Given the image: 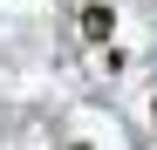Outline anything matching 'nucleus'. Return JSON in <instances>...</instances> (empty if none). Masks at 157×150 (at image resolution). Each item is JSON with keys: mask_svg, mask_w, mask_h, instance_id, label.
<instances>
[{"mask_svg": "<svg viewBox=\"0 0 157 150\" xmlns=\"http://www.w3.org/2000/svg\"><path fill=\"white\" fill-rule=\"evenodd\" d=\"M82 34L89 41H109L116 34V7H109V0H82Z\"/></svg>", "mask_w": 157, "mask_h": 150, "instance_id": "nucleus-1", "label": "nucleus"}]
</instances>
